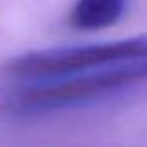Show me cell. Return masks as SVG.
Returning a JSON list of instances; mask_svg holds the SVG:
<instances>
[{"label": "cell", "mask_w": 147, "mask_h": 147, "mask_svg": "<svg viewBox=\"0 0 147 147\" xmlns=\"http://www.w3.org/2000/svg\"><path fill=\"white\" fill-rule=\"evenodd\" d=\"M140 82H147V60L123 61L56 78L36 80L32 88L21 91L11 104L13 110L22 114L50 112L88 102Z\"/></svg>", "instance_id": "6da1fadb"}, {"label": "cell", "mask_w": 147, "mask_h": 147, "mask_svg": "<svg viewBox=\"0 0 147 147\" xmlns=\"http://www.w3.org/2000/svg\"><path fill=\"white\" fill-rule=\"evenodd\" d=\"M147 60V36L78 47L36 50L9 63V73L26 80H47L123 61Z\"/></svg>", "instance_id": "7a4b0ae2"}, {"label": "cell", "mask_w": 147, "mask_h": 147, "mask_svg": "<svg viewBox=\"0 0 147 147\" xmlns=\"http://www.w3.org/2000/svg\"><path fill=\"white\" fill-rule=\"evenodd\" d=\"M127 9V0H76L69 13L73 28L95 32L115 24Z\"/></svg>", "instance_id": "3957f363"}]
</instances>
